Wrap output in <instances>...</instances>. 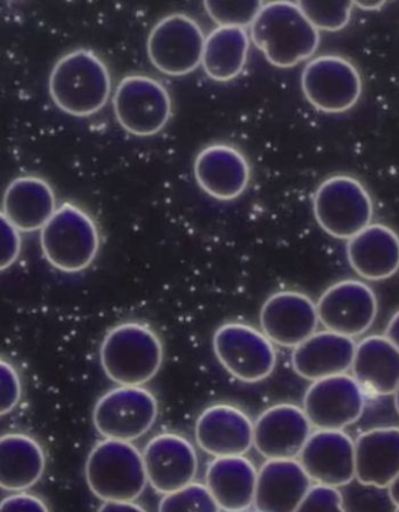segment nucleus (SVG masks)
Returning <instances> with one entry per match:
<instances>
[{"instance_id": "nucleus-1", "label": "nucleus", "mask_w": 399, "mask_h": 512, "mask_svg": "<svg viewBox=\"0 0 399 512\" xmlns=\"http://www.w3.org/2000/svg\"><path fill=\"white\" fill-rule=\"evenodd\" d=\"M250 30L254 46L278 68H292L311 59L321 43L320 31L298 2L264 3Z\"/></svg>"}, {"instance_id": "nucleus-2", "label": "nucleus", "mask_w": 399, "mask_h": 512, "mask_svg": "<svg viewBox=\"0 0 399 512\" xmlns=\"http://www.w3.org/2000/svg\"><path fill=\"white\" fill-rule=\"evenodd\" d=\"M48 88L55 106L64 113L88 117L106 106L112 93V78L98 55L81 48L67 53L54 65Z\"/></svg>"}, {"instance_id": "nucleus-3", "label": "nucleus", "mask_w": 399, "mask_h": 512, "mask_svg": "<svg viewBox=\"0 0 399 512\" xmlns=\"http://www.w3.org/2000/svg\"><path fill=\"white\" fill-rule=\"evenodd\" d=\"M163 344L156 332L142 323L126 322L107 332L100 348L103 371L120 386L150 382L163 363Z\"/></svg>"}, {"instance_id": "nucleus-4", "label": "nucleus", "mask_w": 399, "mask_h": 512, "mask_svg": "<svg viewBox=\"0 0 399 512\" xmlns=\"http://www.w3.org/2000/svg\"><path fill=\"white\" fill-rule=\"evenodd\" d=\"M85 474L89 489L103 502H134L149 483L143 454L132 442L118 440L94 446Z\"/></svg>"}, {"instance_id": "nucleus-5", "label": "nucleus", "mask_w": 399, "mask_h": 512, "mask_svg": "<svg viewBox=\"0 0 399 512\" xmlns=\"http://www.w3.org/2000/svg\"><path fill=\"white\" fill-rule=\"evenodd\" d=\"M40 232L45 258L58 271H85L99 253L98 226L85 210L73 203L60 205Z\"/></svg>"}, {"instance_id": "nucleus-6", "label": "nucleus", "mask_w": 399, "mask_h": 512, "mask_svg": "<svg viewBox=\"0 0 399 512\" xmlns=\"http://www.w3.org/2000/svg\"><path fill=\"white\" fill-rule=\"evenodd\" d=\"M313 212L319 226L330 237L348 241L371 225L374 203L359 179L334 175L316 189Z\"/></svg>"}, {"instance_id": "nucleus-7", "label": "nucleus", "mask_w": 399, "mask_h": 512, "mask_svg": "<svg viewBox=\"0 0 399 512\" xmlns=\"http://www.w3.org/2000/svg\"><path fill=\"white\" fill-rule=\"evenodd\" d=\"M213 351L223 368L244 383L270 377L277 366V351L263 331L249 324L229 322L216 330Z\"/></svg>"}, {"instance_id": "nucleus-8", "label": "nucleus", "mask_w": 399, "mask_h": 512, "mask_svg": "<svg viewBox=\"0 0 399 512\" xmlns=\"http://www.w3.org/2000/svg\"><path fill=\"white\" fill-rule=\"evenodd\" d=\"M113 107L120 126L137 137H150L167 126L173 114L168 89L151 76L134 74L115 89Z\"/></svg>"}, {"instance_id": "nucleus-9", "label": "nucleus", "mask_w": 399, "mask_h": 512, "mask_svg": "<svg viewBox=\"0 0 399 512\" xmlns=\"http://www.w3.org/2000/svg\"><path fill=\"white\" fill-rule=\"evenodd\" d=\"M157 417V399L142 386H119L108 391L93 411L94 426L101 437L125 442L146 435Z\"/></svg>"}, {"instance_id": "nucleus-10", "label": "nucleus", "mask_w": 399, "mask_h": 512, "mask_svg": "<svg viewBox=\"0 0 399 512\" xmlns=\"http://www.w3.org/2000/svg\"><path fill=\"white\" fill-rule=\"evenodd\" d=\"M301 88L311 105L327 114L348 112L360 101L363 82L359 69L341 55H319L308 62Z\"/></svg>"}, {"instance_id": "nucleus-11", "label": "nucleus", "mask_w": 399, "mask_h": 512, "mask_svg": "<svg viewBox=\"0 0 399 512\" xmlns=\"http://www.w3.org/2000/svg\"><path fill=\"white\" fill-rule=\"evenodd\" d=\"M205 39L195 19L174 13L151 30L147 41L149 60L162 74L188 75L202 64Z\"/></svg>"}, {"instance_id": "nucleus-12", "label": "nucleus", "mask_w": 399, "mask_h": 512, "mask_svg": "<svg viewBox=\"0 0 399 512\" xmlns=\"http://www.w3.org/2000/svg\"><path fill=\"white\" fill-rule=\"evenodd\" d=\"M364 407V390L347 373L316 380L304 397V411L318 430L343 431L360 420Z\"/></svg>"}, {"instance_id": "nucleus-13", "label": "nucleus", "mask_w": 399, "mask_h": 512, "mask_svg": "<svg viewBox=\"0 0 399 512\" xmlns=\"http://www.w3.org/2000/svg\"><path fill=\"white\" fill-rule=\"evenodd\" d=\"M316 307L326 330L350 338L366 334L378 314L374 290L360 280L334 283L320 296Z\"/></svg>"}, {"instance_id": "nucleus-14", "label": "nucleus", "mask_w": 399, "mask_h": 512, "mask_svg": "<svg viewBox=\"0 0 399 512\" xmlns=\"http://www.w3.org/2000/svg\"><path fill=\"white\" fill-rule=\"evenodd\" d=\"M318 307L311 297L282 290L268 297L260 310V327L273 344L297 348L319 325Z\"/></svg>"}, {"instance_id": "nucleus-15", "label": "nucleus", "mask_w": 399, "mask_h": 512, "mask_svg": "<svg viewBox=\"0 0 399 512\" xmlns=\"http://www.w3.org/2000/svg\"><path fill=\"white\" fill-rule=\"evenodd\" d=\"M144 467L151 488L168 495L194 483L198 472L196 449L174 433L158 434L143 449Z\"/></svg>"}, {"instance_id": "nucleus-16", "label": "nucleus", "mask_w": 399, "mask_h": 512, "mask_svg": "<svg viewBox=\"0 0 399 512\" xmlns=\"http://www.w3.org/2000/svg\"><path fill=\"white\" fill-rule=\"evenodd\" d=\"M304 408L279 404L267 408L254 424V447L267 460H291L300 456L312 435Z\"/></svg>"}, {"instance_id": "nucleus-17", "label": "nucleus", "mask_w": 399, "mask_h": 512, "mask_svg": "<svg viewBox=\"0 0 399 512\" xmlns=\"http://www.w3.org/2000/svg\"><path fill=\"white\" fill-rule=\"evenodd\" d=\"M299 458L311 480L321 486H347L356 477L355 441L343 431L312 433Z\"/></svg>"}, {"instance_id": "nucleus-18", "label": "nucleus", "mask_w": 399, "mask_h": 512, "mask_svg": "<svg viewBox=\"0 0 399 512\" xmlns=\"http://www.w3.org/2000/svg\"><path fill=\"white\" fill-rule=\"evenodd\" d=\"M195 437L199 448L215 458L244 456L254 446V425L236 406L213 405L199 415Z\"/></svg>"}, {"instance_id": "nucleus-19", "label": "nucleus", "mask_w": 399, "mask_h": 512, "mask_svg": "<svg viewBox=\"0 0 399 512\" xmlns=\"http://www.w3.org/2000/svg\"><path fill=\"white\" fill-rule=\"evenodd\" d=\"M194 172L201 189L222 202L242 196L251 179L250 164L243 152L225 143L208 145L199 152Z\"/></svg>"}, {"instance_id": "nucleus-20", "label": "nucleus", "mask_w": 399, "mask_h": 512, "mask_svg": "<svg viewBox=\"0 0 399 512\" xmlns=\"http://www.w3.org/2000/svg\"><path fill=\"white\" fill-rule=\"evenodd\" d=\"M312 482L300 461L267 460L258 472L253 505L257 512H295Z\"/></svg>"}, {"instance_id": "nucleus-21", "label": "nucleus", "mask_w": 399, "mask_h": 512, "mask_svg": "<svg viewBox=\"0 0 399 512\" xmlns=\"http://www.w3.org/2000/svg\"><path fill=\"white\" fill-rule=\"evenodd\" d=\"M356 347L354 338L329 330L315 332L293 350V369L311 382L346 375L353 368Z\"/></svg>"}, {"instance_id": "nucleus-22", "label": "nucleus", "mask_w": 399, "mask_h": 512, "mask_svg": "<svg viewBox=\"0 0 399 512\" xmlns=\"http://www.w3.org/2000/svg\"><path fill=\"white\" fill-rule=\"evenodd\" d=\"M347 259L354 272L368 281H383L399 271V235L384 224H371L348 240Z\"/></svg>"}, {"instance_id": "nucleus-23", "label": "nucleus", "mask_w": 399, "mask_h": 512, "mask_svg": "<svg viewBox=\"0 0 399 512\" xmlns=\"http://www.w3.org/2000/svg\"><path fill=\"white\" fill-rule=\"evenodd\" d=\"M57 210L52 186L40 177L13 179L4 193L2 216L20 232L43 230Z\"/></svg>"}, {"instance_id": "nucleus-24", "label": "nucleus", "mask_w": 399, "mask_h": 512, "mask_svg": "<svg viewBox=\"0 0 399 512\" xmlns=\"http://www.w3.org/2000/svg\"><path fill=\"white\" fill-rule=\"evenodd\" d=\"M356 479L363 486L389 488L399 475V427L374 428L355 441Z\"/></svg>"}, {"instance_id": "nucleus-25", "label": "nucleus", "mask_w": 399, "mask_h": 512, "mask_svg": "<svg viewBox=\"0 0 399 512\" xmlns=\"http://www.w3.org/2000/svg\"><path fill=\"white\" fill-rule=\"evenodd\" d=\"M257 481L256 466L244 456L216 458L205 474L206 488L225 512L249 510L256 497Z\"/></svg>"}, {"instance_id": "nucleus-26", "label": "nucleus", "mask_w": 399, "mask_h": 512, "mask_svg": "<svg viewBox=\"0 0 399 512\" xmlns=\"http://www.w3.org/2000/svg\"><path fill=\"white\" fill-rule=\"evenodd\" d=\"M353 377L364 391L390 396L399 387V350L385 335H371L357 344Z\"/></svg>"}, {"instance_id": "nucleus-27", "label": "nucleus", "mask_w": 399, "mask_h": 512, "mask_svg": "<svg viewBox=\"0 0 399 512\" xmlns=\"http://www.w3.org/2000/svg\"><path fill=\"white\" fill-rule=\"evenodd\" d=\"M46 455L37 440L22 433L0 439V486L10 493H25L44 475Z\"/></svg>"}, {"instance_id": "nucleus-28", "label": "nucleus", "mask_w": 399, "mask_h": 512, "mask_svg": "<svg viewBox=\"0 0 399 512\" xmlns=\"http://www.w3.org/2000/svg\"><path fill=\"white\" fill-rule=\"evenodd\" d=\"M250 36L244 27H217L205 39L202 65L210 79L227 82L243 72L249 57Z\"/></svg>"}, {"instance_id": "nucleus-29", "label": "nucleus", "mask_w": 399, "mask_h": 512, "mask_svg": "<svg viewBox=\"0 0 399 512\" xmlns=\"http://www.w3.org/2000/svg\"><path fill=\"white\" fill-rule=\"evenodd\" d=\"M158 512H220V508L205 484L194 482L175 493L163 495Z\"/></svg>"}, {"instance_id": "nucleus-30", "label": "nucleus", "mask_w": 399, "mask_h": 512, "mask_svg": "<svg viewBox=\"0 0 399 512\" xmlns=\"http://www.w3.org/2000/svg\"><path fill=\"white\" fill-rule=\"evenodd\" d=\"M300 9L305 13L319 31L337 32L345 29L352 19L354 2H298Z\"/></svg>"}, {"instance_id": "nucleus-31", "label": "nucleus", "mask_w": 399, "mask_h": 512, "mask_svg": "<svg viewBox=\"0 0 399 512\" xmlns=\"http://www.w3.org/2000/svg\"><path fill=\"white\" fill-rule=\"evenodd\" d=\"M264 3L261 2H205L204 8L218 27L251 26Z\"/></svg>"}, {"instance_id": "nucleus-32", "label": "nucleus", "mask_w": 399, "mask_h": 512, "mask_svg": "<svg viewBox=\"0 0 399 512\" xmlns=\"http://www.w3.org/2000/svg\"><path fill=\"white\" fill-rule=\"evenodd\" d=\"M295 512H346V510L339 490L316 484L308 491Z\"/></svg>"}, {"instance_id": "nucleus-33", "label": "nucleus", "mask_w": 399, "mask_h": 512, "mask_svg": "<svg viewBox=\"0 0 399 512\" xmlns=\"http://www.w3.org/2000/svg\"><path fill=\"white\" fill-rule=\"evenodd\" d=\"M0 380H2V393H0V414L11 413L18 406L22 398V380L19 373L10 362L2 359L0 362Z\"/></svg>"}, {"instance_id": "nucleus-34", "label": "nucleus", "mask_w": 399, "mask_h": 512, "mask_svg": "<svg viewBox=\"0 0 399 512\" xmlns=\"http://www.w3.org/2000/svg\"><path fill=\"white\" fill-rule=\"evenodd\" d=\"M20 231L2 216V271H6L18 260L22 251Z\"/></svg>"}, {"instance_id": "nucleus-35", "label": "nucleus", "mask_w": 399, "mask_h": 512, "mask_svg": "<svg viewBox=\"0 0 399 512\" xmlns=\"http://www.w3.org/2000/svg\"><path fill=\"white\" fill-rule=\"evenodd\" d=\"M0 512H50V509L38 496L17 493L4 498Z\"/></svg>"}, {"instance_id": "nucleus-36", "label": "nucleus", "mask_w": 399, "mask_h": 512, "mask_svg": "<svg viewBox=\"0 0 399 512\" xmlns=\"http://www.w3.org/2000/svg\"><path fill=\"white\" fill-rule=\"evenodd\" d=\"M98 512H147L134 502H103Z\"/></svg>"}, {"instance_id": "nucleus-37", "label": "nucleus", "mask_w": 399, "mask_h": 512, "mask_svg": "<svg viewBox=\"0 0 399 512\" xmlns=\"http://www.w3.org/2000/svg\"><path fill=\"white\" fill-rule=\"evenodd\" d=\"M384 335L387 336L399 350V310L394 316L391 317V320L387 325V329H385Z\"/></svg>"}, {"instance_id": "nucleus-38", "label": "nucleus", "mask_w": 399, "mask_h": 512, "mask_svg": "<svg viewBox=\"0 0 399 512\" xmlns=\"http://www.w3.org/2000/svg\"><path fill=\"white\" fill-rule=\"evenodd\" d=\"M389 497L391 502L399 508V475L396 477L395 481L390 484Z\"/></svg>"}, {"instance_id": "nucleus-39", "label": "nucleus", "mask_w": 399, "mask_h": 512, "mask_svg": "<svg viewBox=\"0 0 399 512\" xmlns=\"http://www.w3.org/2000/svg\"><path fill=\"white\" fill-rule=\"evenodd\" d=\"M385 2H354V5L360 6L362 10L377 11L381 10Z\"/></svg>"}, {"instance_id": "nucleus-40", "label": "nucleus", "mask_w": 399, "mask_h": 512, "mask_svg": "<svg viewBox=\"0 0 399 512\" xmlns=\"http://www.w3.org/2000/svg\"><path fill=\"white\" fill-rule=\"evenodd\" d=\"M394 396H395L396 411H397V413L399 415V387H398L397 391L395 392Z\"/></svg>"}, {"instance_id": "nucleus-41", "label": "nucleus", "mask_w": 399, "mask_h": 512, "mask_svg": "<svg viewBox=\"0 0 399 512\" xmlns=\"http://www.w3.org/2000/svg\"><path fill=\"white\" fill-rule=\"evenodd\" d=\"M395 512H399V508H397V509L395 510Z\"/></svg>"}, {"instance_id": "nucleus-42", "label": "nucleus", "mask_w": 399, "mask_h": 512, "mask_svg": "<svg viewBox=\"0 0 399 512\" xmlns=\"http://www.w3.org/2000/svg\"><path fill=\"white\" fill-rule=\"evenodd\" d=\"M246 512V511H245Z\"/></svg>"}]
</instances>
